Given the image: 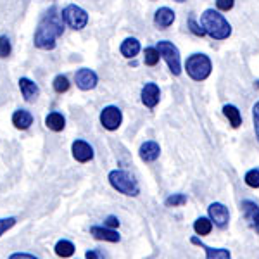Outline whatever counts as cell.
Masks as SVG:
<instances>
[{"instance_id":"7c38bea8","label":"cell","mask_w":259,"mask_h":259,"mask_svg":"<svg viewBox=\"0 0 259 259\" xmlns=\"http://www.w3.org/2000/svg\"><path fill=\"white\" fill-rule=\"evenodd\" d=\"M142 102H144L145 107L149 109H154V107L159 104V99H161V90L156 83H145L144 89H142Z\"/></svg>"},{"instance_id":"e575fe53","label":"cell","mask_w":259,"mask_h":259,"mask_svg":"<svg viewBox=\"0 0 259 259\" xmlns=\"http://www.w3.org/2000/svg\"><path fill=\"white\" fill-rule=\"evenodd\" d=\"M87 259H100V254L97 252V250H94V249H90V250H87Z\"/></svg>"},{"instance_id":"4dcf8cb0","label":"cell","mask_w":259,"mask_h":259,"mask_svg":"<svg viewBox=\"0 0 259 259\" xmlns=\"http://www.w3.org/2000/svg\"><path fill=\"white\" fill-rule=\"evenodd\" d=\"M233 4H235V0H216L218 11H223V12H228L230 9H233Z\"/></svg>"},{"instance_id":"3957f363","label":"cell","mask_w":259,"mask_h":259,"mask_svg":"<svg viewBox=\"0 0 259 259\" xmlns=\"http://www.w3.org/2000/svg\"><path fill=\"white\" fill-rule=\"evenodd\" d=\"M109 183L112 189L128 197H137L140 194L139 182L124 169H112L109 173Z\"/></svg>"},{"instance_id":"1f68e13d","label":"cell","mask_w":259,"mask_h":259,"mask_svg":"<svg viewBox=\"0 0 259 259\" xmlns=\"http://www.w3.org/2000/svg\"><path fill=\"white\" fill-rule=\"evenodd\" d=\"M252 119H254V132H256L257 142H259V102L252 107Z\"/></svg>"},{"instance_id":"9a60e30c","label":"cell","mask_w":259,"mask_h":259,"mask_svg":"<svg viewBox=\"0 0 259 259\" xmlns=\"http://www.w3.org/2000/svg\"><path fill=\"white\" fill-rule=\"evenodd\" d=\"M90 235L97 240H104V242H111V244H116V242L121 240L119 233L112 228L107 227H92L90 228Z\"/></svg>"},{"instance_id":"d590c367","label":"cell","mask_w":259,"mask_h":259,"mask_svg":"<svg viewBox=\"0 0 259 259\" xmlns=\"http://www.w3.org/2000/svg\"><path fill=\"white\" fill-rule=\"evenodd\" d=\"M256 87H257V89H259V80L256 81Z\"/></svg>"},{"instance_id":"f1b7e54d","label":"cell","mask_w":259,"mask_h":259,"mask_svg":"<svg viewBox=\"0 0 259 259\" xmlns=\"http://www.w3.org/2000/svg\"><path fill=\"white\" fill-rule=\"evenodd\" d=\"M189 28H190V31L194 33L195 36H204V35H206V30L202 28V24H199L194 18H189Z\"/></svg>"},{"instance_id":"52a82bcc","label":"cell","mask_w":259,"mask_h":259,"mask_svg":"<svg viewBox=\"0 0 259 259\" xmlns=\"http://www.w3.org/2000/svg\"><path fill=\"white\" fill-rule=\"evenodd\" d=\"M121 123H123V112H121L119 107L107 106L100 112V124L106 130H109V132L118 130L121 126Z\"/></svg>"},{"instance_id":"836d02e7","label":"cell","mask_w":259,"mask_h":259,"mask_svg":"<svg viewBox=\"0 0 259 259\" xmlns=\"http://www.w3.org/2000/svg\"><path fill=\"white\" fill-rule=\"evenodd\" d=\"M9 259H38V257L33 256V254H28V252H14V254H11Z\"/></svg>"},{"instance_id":"6da1fadb","label":"cell","mask_w":259,"mask_h":259,"mask_svg":"<svg viewBox=\"0 0 259 259\" xmlns=\"http://www.w3.org/2000/svg\"><path fill=\"white\" fill-rule=\"evenodd\" d=\"M62 31H64L62 16L57 14L56 7H52L38 23V28H36L35 36H33V44L41 50H52L56 47L57 38L62 35Z\"/></svg>"},{"instance_id":"30bf717a","label":"cell","mask_w":259,"mask_h":259,"mask_svg":"<svg viewBox=\"0 0 259 259\" xmlns=\"http://www.w3.org/2000/svg\"><path fill=\"white\" fill-rule=\"evenodd\" d=\"M240 207L247 225L256 233H259V206L256 202H252V200H242Z\"/></svg>"},{"instance_id":"ac0fdd59","label":"cell","mask_w":259,"mask_h":259,"mask_svg":"<svg viewBox=\"0 0 259 259\" xmlns=\"http://www.w3.org/2000/svg\"><path fill=\"white\" fill-rule=\"evenodd\" d=\"M12 124L18 130H28L33 124V116L30 111L19 109L12 114Z\"/></svg>"},{"instance_id":"484cf974","label":"cell","mask_w":259,"mask_h":259,"mask_svg":"<svg viewBox=\"0 0 259 259\" xmlns=\"http://www.w3.org/2000/svg\"><path fill=\"white\" fill-rule=\"evenodd\" d=\"M187 195L185 194H171L169 197H166L164 204L168 207H180V206H185L187 204Z\"/></svg>"},{"instance_id":"44dd1931","label":"cell","mask_w":259,"mask_h":259,"mask_svg":"<svg viewBox=\"0 0 259 259\" xmlns=\"http://www.w3.org/2000/svg\"><path fill=\"white\" fill-rule=\"evenodd\" d=\"M223 114L227 116V119L230 121V124H232V128H239L242 124V116H240V111L237 109L235 106H232V104H227V106H223Z\"/></svg>"},{"instance_id":"d4e9b609","label":"cell","mask_w":259,"mask_h":259,"mask_svg":"<svg viewBox=\"0 0 259 259\" xmlns=\"http://www.w3.org/2000/svg\"><path fill=\"white\" fill-rule=\"evenodd\" d=\"M69 80L64 76V74H57L56 78H54V83H52V87H54V90L57 92V94H64V92H68L69 90Z\"/></svg>"},{"instance_id":"2e32d148","label":"cell","mask_w":259,"mask_h":259,"mask_svg":"<svg viewBox=\"0 0 259 259\" xmlns=\"http://www.w3.org/2000/svg\"><path fill=\"white\" fill-rule=\"evenodd\" d=\"M190 242L195 245H199L200 249L206 250V259H230L232 257V254H230L228 249H212L209 245L204 244V242H200L197 237H192Z\"/></svg>"},{"instance_id":"cb8c5ba5","label":"cell","mask_w":259,"mask_h":259,"mask_svg":"<svg viewBox=\"0 0 259 259\" xmlns=\"http://www.w3.org/2000/svg\"><path fill=\"white\" fill-rule=\"evenodd\" d=\"M159 57H161V54H159V50H157V49H154V47H147V49H145L144 62L147 66H156L157 62H159Z\"/></svg>"},{"instance_id":"ba28073f","label":"cell","mask_w":259,"mask_h":259,"mask_svg":"<svg viewBox=\"0 0 259 259\" xmlns=\"http://www.w3.org/2000/svg\"><path fill=\"white\" fill-rule=\"evenodd\" d=\"M74 81H76V87L80 90H94L99 83V76L95 71H92L89 68H81L76 71L74 74Z\"/></svg>"},{"instance_id":"5bb4252c","label":"cell","mask_w":259,"mask_h":259,"mask_svg":"<svg viewBox=\"0 0 259 259\" xmlns=\"http://www.w3.org/2000/svg\"><path fill=\"white\" fill-rule=\"evenodd\" d=\"M19 89L26 102H35L40 95L38 85H36L35 81H31L30 78H19Z\"/></svg>"},{"instance_id":"7a4b0ae2","label":"cell","mask_w":259,"mask_h":259,"mask_svg":"<svg viewBox=\"0 0 259 259\" xmlns=\"http://www.w3.org/2000/svg\"><path fill=\"white\" fill-rule=\"evenodd\" d=\"M200 24L206 30V35H209L212 40H227L232 35V26L223 14H220L214 9L204 11V14L200 16Z\"/></svg>"},{"instance_id":"ffe728a7","label":"cell","mask_w":259,"mask_h":259,"mask_svg":"<svg viewBox=\"0 0 259 259\" xmlns=\"http://www.w3.org/2000/svg\"><path fill=\"white\" fill-rule=\"evenodd\" d=\"M119 50L126 59H133V57L140 52V41L137 38H126L123 44H121Z\"/></svg>"},{"instance_id":"8992f818","label":"cell","mask_w":259,"mask_h":259,"mask_svg":"<svg viewBox=\"0 0 259 259\" xmlns=\"http://www.w3.org/2000/svg\"><path fill=\"white\" fill-rule=\"evenodd\" d=\"M61 16H62V21L68 24L71 30H83V28L87 26V23H89V14H87V11L81 9L80 6H74V4L64 7Z\"/></svg>"},{"instance_id":"603a6c76","label":"cell","mask_w":259,"mask_h":259,"mask_svg":"<svg viewBox=\"0 0 259 259\" xmlns=\"http://www.w3.org/2000/svg\"><path fill=\"white\" fill-rule=\"evenodd\" d=\"M212 221L209 218H197L194 223V232L197 233V235L204 237V235H209L211 230H212Z\"/></svg>"},{"instance_id":"83f0119b","label":"cell","mask_w":259,"mask_h":259,"mask_svg":"<svg viewBox=\"0 0 259 259\" xmlns=\"http://www.w3.org/2000/svg\"><path fill=\"white\" fill-rule=\"evenodd\" d=\"M11 50H12L11 40L7 38L6 35H2V36H0V59H6V57H9Z\"/></svg>"},{"instance_id":"9c48e42d","label":"cell","mask_w":259,"mask_h":259,"mask_svg":"<svg viewBox=\"0 0 259 259\" xmlns=\"http://www.w3.org/2000/svg\"><path fill=\"white\" fill-rule=\"evenodd\" d=\"M207 214H209V220L218 228H225L228 225V221H230L228 207L225 206V204H221V202L209 204V207H207Z\"/></svg>"},{"instance_id":"7402d4cb","label":"cell","mask_w":259,"mask_h":259,"mask_svg":"<svg viewBox=\"0 0 259 259\" xmlns=\"http://www.w3.org/2000/svg\"><path fill=\"white\" fill-rule=\"evenodd\" d=\"M54 250H56V254L59 257H62V259H66V257H71L74 254V245H73V242H69V240H59L56 244V247H54Z\"/></svg>"},{"instance_id":"5b68a950","label":"cell","mask_w":259,"mask_h":259,"mask_svg":"<svg viewBox=\"0 0 259 259\" xmlns=\"http://www.w3.org/2000/svg\"><path fill=\"white\" fill-rule=\"evenodd\" d=\"M156 49L159 50L162 59L168 62V68L171 73H173L175 76L182 74V62H180V52H178L177 45H173L168 40H161Z\"/></svg>"},{"instance_id":"d6a6232c","label":"cell","mask_w":259,"mask_h":259,"mask_svg":"<svg viewBox=\"0 0 259 259\" xmlns=\"http://www.w3.org/2000/svg\"><path fill=\"white\" fill-rule=\"evenodd\" d=\"M104 225H106L107 228H112V230H114V228H118V227H119V220L116 218V216H107L106 221H104Z\"/></svg>"},{"instance_id":"277c9868","label":"cell","mask_w":259,"mask_h":259,"mask_svg":"<svg viewBox=\"0 0 259 259\" xmlns=\"http://www.w3.org/2000/svg\"><path fill=\"white\" fill-rule=\"evenodd\" d=\"M185 69H187V74H189L194 81H204L209 78V74L212 71V64L206 54H192L185 62Z\"/></svg>"},{"instance_id":"8d00e7d4","label":"cell","mask_w":259,"mask_h":259,"mask_svg":"<svg viewBox=\"0 0 259 259\" xmlns=\"http://www.w3.org/2000/svg\"><path fill=\"white\" fill-rule=\"evenodd\" d=\"M177 2H185V0H177Z\"/></svg>"},{"instance_id":"8fae6325","label":"cell","mask_w":259,"mask_h":259,"mask_svg":"<svg viewBox=\"0 0 259 259\" xmlns=\"http://www.w3.org/2000/svg\"><path fill=\"white\" fill-rule=\"evenodd\" d=\"M71 152L78 162H89L94 159V147L85 140H74L71 145Z\"/></svg>"},{"instance_id":"e0dca14e","label":"cell","mask_w":259,"mask_h":259,"mask_svg":"<svg viewBox=\"0 0 259 259\" xmlns=\"http://www.w3.org/2000/svg\"><path fill=\"white\" fill-rule=\"evenodd\" d=\"M175 23V12L169 7H161L159 11L154 14V24H156L159 30H166L171 24Z\"/></svg>"},{"instance_id":"f546056e","label":"cell","mask_w":259,"mask_h":259,"mask_svg":"<svg viewBox=\"0 0 259 259\" xmlns=\"http://www.w3.org/2000/svg\"><path fill=\"white\" fill-rule=\"evenodd\" d=\"M16 223H18V220L16 218H2L0 220V237H2L6 232H9Z\"/></svg>"},{"instance_id":"4316f807","label":"cell","mask_w":259,"mask_h":259,"mask_svg":"<svg viewBox=\"0 0 259 259\" xmlns=\"http://www.w3.org/2000/svg\"><path fill=\"white\" fill-rule=\"evenodd\" d=\"M245 185L250 187V189H259V168H252L245 173L244 177Z\"/></svg>"},{"instance_id":"4fadbf2b","label":"cell","mask_w":259,"mask_h":259,"mask_svg":"<svg viewBox=\"0 0 259 259\" xmlns=\"http://www.w3.org/2000/svg\"><path fill=\"white\" fill-rule=\"evenodd\" d=\"M139 154H140V159H142V161H145V162H154V161L157 159V157H159L161 147H159V144H157V142L149 140V142H144V144L140 145Z\"/></svg>"},{"instance_id":"d6986e66","label":"cell","mask_w":259,"mask_h":259,"mask_svg":"<svg viewBox=\"0 0 259 259\" xmlns=\"http://www.w3.org/2000/svg\"><path fill=\"white\" fill-rule=\"evenodd\" d=\"M45 126H47L49 130H52V132H62L66 126V119L64 116L61 114V112H50V114H47V118H45Z\"/></svg>"}]
</instances>
